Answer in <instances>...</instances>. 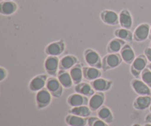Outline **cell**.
<instances>
[{
    "label": "cell",
    "instance_id": "cell-6",
    "mask_svg": "<svg viewBox=\"0 0 151 126\" xmlns=\"http://www.w3.org/2000/svg\"><path fill=\"white\" fill-rule=\"evenodd\" d=\"M150 27L147 24L139 25L134 31V38L137 41H144L150 35Z\"/></svg>",
    "mask_w": 151,
    "mask_h": 126
},
{
    "label": "cell",
    "instance_id": "cell-19",
    "mask_svg": "<svg viewBox=\"0 0 151 126\" xmlns=\"http://www.w3.org/2000/svg\"><path fill=\"white\" fill-rule=\"evenodd\" d=\"M121 57L125 63H128V64L132 63L135 60V54H134V52L131 47H130L128 44L124 45L121 50Z\"/></svg>",
    "mask_w": 151,
    "mask_h": 126
},
{
    "label": "cell",
    "instance_id": "cell-26",
    "mask_svg": "<svg viewBox=\"0 0 151 126\" xmlns=\"http://www.w3.org/2000/svg\"><path fill=\"white\" fill-rule=\"evenodd\" d=\"M91 109L89 107L86 106H78V107H73L69 111V112L72 114L76 115V116L81 117H88L91 115Z\"/></svg>",
    "mask_w": 151,
    "mask_h": 126
},
{
    "label": "cell",
    "instance_id": "cell-1",
    "mask_svg": "<svg viewBox=\"0 0 151 126\" xmlns=\"http://www.w3.org/2000/svg\"><path fill=\"white\" fill-rule=\"evenodd\" d=\"M47 90L50 92L52 96L55 98L61 97L63 93V86L60 84L58 79L55 78H50L47 79L46 84Z\"/></svg>",
    "mask_w": 151,
    "mask_h": 126
},
{
    "label": "cell",
    "instance_id": "cell-3",
    "mask_svg": "<svg viewBox=\"0 0 151 126\" xmlns=\"http://www.w3.org/2000/svg\"><path fill=\"white\" fill-rule=\"evenodd\" d=\"M146 66H147V58L145 57V55H139L136 58L131 66V72L133 75L137 78H139L140 74H142V71L145 69Z\"/></svg>",
    "mask_w": 151,
    "mask_h": 126
},
{
    "label": "cell",
    "instance_id": "cell-15",
    "mask_svg": "<svg viewBox=\"0 0 151 126\" xmlns=\"http://www.w3.org/2000/svg\"><path fill=\"white\" fill-rule=\"evenodd\" d=\"M151 106V97L143 95L136 98L134 103V107L137 110H145Z\"/></svg>",
    "mask_w": 151,
    "mask_h": 126
},
{
    "label": "cell",
    "instance_id": "cell-32",
    "mask_svg": "<svg viewBox=\"0 0 151 126\" xmlns=\"http://www.w3.org/2000/svg\"><path fill=\"white\" fill-rule=\"evenodd\" d=\"M145 55L147 60L151 62V48H147L145 50Z\"/></svg>",
    "mask_w": 151,
    "mask_h": 126
},
{
    "label": "cell",
    "instance_id": "cell-2",
    "mask_svg": "<svg viewBox=\"0 0 151 126\" xmlns=\"http://www.w3.org/2000/svg\"><path fill=\"white\" fill-rule=\"evenodd\" d=\"M122 60V58L121 57V55H118L116 53H111L110 55H108L104 58L102 67L104 70L114 69L120 64Z\"/></svg>",
    "mask_w": 151,
    "mask_h": 126
},
{
    "label": "cell",
    "instance_id": "cell-11",
    "mask_svg": "<svg viewBox=\"0 0 151 126\" xmlns=\"http://www.w3.org/2000/svg\"><path fill=\"white\" fill-rule=\"evenodd\" d=\"M47 78L45 75L35 77L29 83V89L32 91H38L43 89L47 84Z\"/></svg>",
    "mask_w": 151,
    "mask_h": 126
},
{
    "label": "cell",
    "instance_id": "cell-39",
    "mask_svg": "<svg viewBox=\"0 0 151 126\" xmlns=\"http://www.w3.org/2000/svg\"><path fill=\"white\" fill-rule=\"evenodd\" d=\"M5 1H10V0H5Z\"/></svg>",
    "mask_w": 151,
    "mask_h": 126
},
{
    "label": "cell",
    "instance_id": "cell-28",
    "mask_svg": "<svg viewBox=\"0 0 151 126\" xmlns=\"http://www.w3.org/2000/svg\"><path fill=\"white\" fill-rule=\"evenodd\" d=\"M114 34L119 39L127 41H131L133 39V37H134L131 31L128 29H125V28H121V29L116 30Z\"/></svg>",
    "mask_w": 151,
    "mask_h": 126
},
{
    "label": "cell",
    "instance_id": "cell-13",
    "mask_svg": "<svg viewBox=\"0 0 151 126\" xmlns=\"http://www.w3.org/2000/svg\"><path fill=\"white\" fill-rule=\"evenodd\" d=\"M131 84L135 92L139 95H150L151 94L150 88L143 81L135 79L132 81Z\"/></svg>",
    "mask_w": 151,
    "mask_h": 126
},
{
    "label": "cell",
    "instance_id": "cell-5",
    "mask_svg": "<svg viewBox=\"0 0 151 126\" xmlns=\"http://www.w3.org/2000/svg\"><path fill=\"white\" fill-rule=\"evenodd\" d=\"M85 60L86 63L92 67L100 69L103 66L101 58L97 52L92 50H86L85 51Z\"/></svg>",
    "mask_w": 151,
    "mask_h": 126
},
{
    "label": "cell",
    "instance_id": "cell-37",
    "mask_svg": "<svg viewBox=\"0 0 151 126\" xmlns=\"http://www.w3.org/2000/svg\"><path fill=\"white\" fill-rule=\"evenodd\" d=\"M150 38H151V27H150Z\"/></svg>",
    "mask_w": 151,
    "mask_h": 126
},
{
    "label": "cell",
    "instance_id": "cell-20",
    "mask_svg": "<svg viewBox=\"0 0 151 126\" xmlns=\"http://www.w3.org/2000/svg\"><path fill=\"white\" fill-rule=\"evenodd\" d=\"M58 79L60 81V84L63 86V88L69 89L72 87V84H73V81H72L69 72H67L66 70H60V69L58 74Z\"/></svg>",
    "mask_w": 151,
    "mask_h": 126
},
{
    "label": "cell",
    "instance_id": "cell-23",
    "mask_svg": "<svg viewBox=\"0 0 151 126\" xmlns=\"http://www.w3.org/2000/svg\"><path fill=\"white\" fill-rule=\"evenodd\" d=\"M75 90L77 93L81 94L86 97H91L94 94V89L91 85L86 83H81L75 86Z\"/></svg>",
    "mask_w": 151,
    "mask_h": 126
},
{
    "label": "cell",
    "instance_id": "cell-38",
    "mask_svg": "<svg viewBox=\"0 0 151 126\" xmlns=\"http://www.w3.org/2000/svg\"><path fill=\"white\" fill-rule=\"evenodd\" d=\"M150 112H151V106H150Z\"/></svg>",
    "mask_w": 151,
    "mask_h": 126
},
{
    "label": "cell",
    "instance_id": "cell-24",
    "mask_svg": "<svg viewBox=\"0 0 151 126\" xmlns=\"http://www.w3.org/2000/svg\"><path fill=\"white\" fill-rule=\"evenodd\" d=\"M17 6L16 3L11 1H5L1 2L0 6V12L2 15L9 16L16 12Z\"/></svg>",
    "mask_w": 151,
    "mask_h": 126
},
{
    "label": "cell",
    "instance_id": "cell-17",
    "mask_svg": "<svg viewBox=\"0 0 151 126\" xmlns=\"http://www.w3.org/2000/svg\"><path fill=\"white\" fill-rule=\"evenodd\" d=\"M83 74L84 78L88 81H94L97 79L101 76V72L99 70V69L96 67H86L84 66L83 67Z\"/></svg>",
    "mask_w": 151,
    "mask_h": 126
},
{
    "label": "cell",
    "instance_id": "cell-12",
    "mask_svg": "<svg viewBox=\"0 0 151 126\" xmlns=\"http://www.w3.org/2000/svg\"><path fill=\"white\" fill-rule=\"evenodd\" d=\"M103 22L109 25H116L119 24V16L117 13L112 10H104L100 14Z\"/></svg>",
    "mask_w": 151,
    "mask_h": 126
},
{
    "label": "cell",
    "instance_id": "cell-31",
    "mask_svg": "<svg viewBox=\"0 0 151 126\" xmlns=\"http://www.w3.org/2000/svg\"><path fill=\"white\" fill-rule=\"evenodd\" d=\"M7 76V72L3 67H1L0 69V81H2Z\"/></svg>",
    "mask_w": 151,
    "mask_h": 126
},
{
    "label": "cell",
    "instance_id": "cell-27",
    "mask_svg": "<svg viewBox=\"0 0 151 126\" xmlns=\"http://www.w3.org/2000/svg\"><path fill=\"white\" fill-rule=\"evenodd\" d=\"M125 45V42L122 39H114L108 46V52L110 53H117Z\"/></svg>",
    "mask_w": 151,
    "mask_h": 126
},
{
    "label": "cell",
    "instance_id": "cell-34",
    "mask_svg": "<svg viewBox=\"0 0 151 126\" xmlns=\"http://www.w3.org/2000/svg\"><path fill=\"white\" fill-rule=\"evenodd\" d=\"M145 126H151V124L150 123H146Z\"/></svg>",
    "mask_w": 151,
    "mask_h": 126
},
{
    "label": "cell",
    "instance_id": "cell-16",
    "mask_svg": "<svg viewBox=\"0 0 151 126\" xmlns=\"http://www.w3.org/2000/svg\"><path fill=\"white\" fill-rule=\"evenodd\" d=\"M119 24L122 28L125 29H131L133 24V20L131 15L127 10H123L120 12L119 15Z\"/></svg>",
    "mask_w": 151,
    "mask_h": 126
},
{
    "label": "cell",
    "instance_id": "cell-22",
    "mask_svg": "<svg viewBox=\"0 0 151 126\" xmlns=\"http://www.w3.org/2000/svg\"><path fill=\"white\" fill-rule=\"evenodd\" d=\"M66 122L69 126H86L88 123V119L71 114L66 116Z\"/></svg>",
    "mask_w": 151,
    "mask_h": 126
},
{
    "label": "cell",
    "instance_id": "cell-33",
    "mask_svg": "<svg viewBox=\"0 0 151 126\" xmlns=\"http://www.w3.org/2000/svg\"><path fill=\"white\" fill-rule=\"evenodd\" d=\"M145 122L146 123H150L151 124V114H149L146 116L145 117Z\"/></svg>",
    "mask_w": 151,
    "mask_h": 126
},
{
    "label": "cell",
    "instance_id": "cell-14",
    "mask_svg": "<svg viewBox=\"0 0 151 126\" xmlns=\"http://www.w3.org/2000/svg\"><path fill=\"white\" fill-rule=\"evenodd\" d=\"M65 48L63 41H55L49 44L46 48V53L50 56H57L61 54Z\"/></svg>",
    "mask_w": 151,
    "mask_h": 126
},
{
    "label": "cell",
    "instance_id": "cell-35",
    "mask_svg": "<svg viewBox=\"0 0 151 126\" xmlns=\"http://www.w3.org/2000/svg\"><path fill=\"white\" fill-rule=\"evenodd\" d=\"M148 68H149V69H150V70H151V63H150V64H149V65H148Z\"/></svg>",
    "mask_w": 151,
    "mask_h": 126
},
{
    "label": "cell",
    "instance_id": "cell-30",
    "mask_svg": "<svg viewBox=\"0 0 151 126\" xmlns=\"http://www.w3.org/2000/svg\"><path fill=\"white\" fill-rule=\"evenodd\" d=\"M88 126H109L108 123L97 117H90L88 119Z\"/></svg>",
    "mask_w": 151,
    "mask_h": 126
},
{
    "label": "cell",
    "instance_id": "cell-36",
    "mask_svg": "<svg viewBox=\"0 0 151 126\" xmlns=\"http://www.w3.org/2000/svg\"><path fill=\"white\" fill-rule=\"evenodd\" d=\"M133 126H141V125H138V124H135V125H134Z\"/></svg>",
    "mask_w": 151,
    "mask_h": 126
},
{
    "label": "cell",
    "instance_id": "cell-25",
    "mask_svg": "<svg viewBox=\"0 0 151 126\" xmlns=\"http://www.w3.org/2000/svg\"><path fill=\"white\" fill-rule=\"evenodd\" d=\"M97 116L100 119H101L102 120H103L108 124L111 123L114 121L113 114H112L110 109L106 106H102L100 109H98Z\"/></svg>",
    "mask_w": 151,
    "mask_h": 126
},
{
    "label": "cell",
    "instance_id": "cell-18",
    "mask_svg": "<svg viewBox=\"0 0 151 126\" xmlns=\"http://www.w3.org/2000/svg\"><path fill=\"white\" fill-rule=\"evenodd\" d=\"M78 63V59L73 55H66L60 60L59 68L60 70L71 69Z\"/></svg>",
    "mask_w": 151,
    "mask_h": 126
},
{
    "label": "cell",
    "instance_id": "cell-10",
    "mask_svg": "<svg viewBox=\"0 0 151 126\" xmlns=\"http://www.w3.org/2000/svg\"><path fill=\"white\" fill-rule=\"evenodd\" d=\"M91 86L94 89V91L103 92V91H106L109 90V89L112 86V81L99 78L97 79L91 81Z\"/></svg>",
    "mask_w": 151,
    "mask_h": 126
},
{
    "label": "cell",
    "instance_id": "cell-9",
    "mask_svg": "<svg viewBox=\"0 0 151 126\" xmlns=\"http://www.w3.org/2000/svg\"><path fill=\"white\" fill-rule=\"evenodd\" d=\"M59 64H60V62L56 56H49L45 60L44 67H45L46 71L50 75L55 76L59 67Z\"/></svg>",
    "mask_w": 151,
    "mask_h": 126
},
{
    "label": "cell",
    "instance_id": "cell-29",
    "mask_svg": "<svg viewBox=\"0 0 151 126\" xmlns=\"http://www.w3.org/2000/svg\"><path fill=\"white\" fill-rule=\"evenodd\" d=\"M142 80L150 88H151V70L149 68L145 69L141 74Z\"/></svg>",
    "mask_w": 151,
    "mask_h": 126
},
{
    "label": "cell",
    "instance_id": "cell-21",
    "mask_svg": "<svg viewBox=\"0 0 151 126\" xmlns=\"http://www.w3.org/2000/svg\"><path fill=\"white\" fill-rule=\"evenodd\" d=\"M70 73L73 84L75 85L81 84L82 81L83 74V67L81 64H76L70 69Z\"/></svg>",
    "mask_w": 151,
    "mask_h": 126
},
{
    "label": "cell",
    "instance_id": "cell-4",
    "mask_svg": "<svg viewBox=\"0 0 151 126\" xmlns=\"http://www.w3.org/2000/svg\"><path fill=\"white\" fill-rule=\"evenodd\" d=\"M52 94L47 89H43L38 91L35 97L36 104L38 109H44L48 106L51 102Z\"/></svg>",
    "mask_w": 151,
    "mask_h": 126
},
{
    "label": "cell",
    "instance_id": "cell-8",
    "mask_svg": "<svg viewBox=\"0 0 151 126\" xmlns=\"http://www.w3.org/2000/svg\"><path fill=\"white\" fill-rule=\"evenodd\" d=\"M88 101L87 97L82 95L81 94H72L68 97L67 103L70 106L73 107H78L81 106H87L88 104Z\"/></svg>",
    "mask_w": 151,
    "mask_h": 126
},
{
    "label": "cell",
    "instance_id": "cell-7",
    "mask_svg": "<svg viewBox=\"0 0 151 126\" xmlns=\"http://www.w3.org/2000/svg\"><path fill=\"white\" fill-rule=\"evenodd\" d=\"M105 101V95L103 92H97L93 94L88 101V107L91 111H97L103 106Z\"/></svg>",
    "mask_w": 151,
    "mask_h": 126
}]
</instances>
